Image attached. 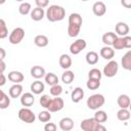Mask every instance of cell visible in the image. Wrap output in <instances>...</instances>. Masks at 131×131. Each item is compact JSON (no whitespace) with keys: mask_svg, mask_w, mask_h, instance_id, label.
<instances>
[{"mask_svg":"<svg viewBox=\"0 0 131 131\" xmlns=\"http://www.w3.org/2000/svg\"><path fill=\"white\" fill-rule=\"evenodd\" d=\"M80 30H81V27L80 26H77V25H70L68 26V35L71 37V38H74V37H77L80 33Z\"/></svg>","mask_w":131,"mask_h":131,"instance_id":"31","label":"cell"},{"mask_svg":"<svg viewBox=\"0 0 131 131\" xmlns=\"http://www.w3.org/2000/svg\"><path fill=\"white\" fill-rule=\"evenodd\" d=\"M35 3L37 5V7H39V8H44L49 4L48 0H36Z\"/></svg>","mask_w":131,"mask_h":131,"instance_id":"42","label":"cell"},{"mask_svg":"<svg viewBox=\"0 0 131 131\" xmlns=\"http://www.w3.org/2000/svg\"><path fill=\"white\" fill-rule=\"evenodd\" d=\"M98 124L99 123H97L93 118H89V119L83 120L80 124V127L82 131H95Z\"/></svg>","mask_w":131,"mask_h":131,"instance_id":"8","label":"cell"},{"mask_svg":"<svg viewBox=\"0 0 131 131\" xmlns=\"http://www.w3.org/2000/svg\"><path fill=\"white\" fill-rule=\"evenodd\" d=\"M5 69H6L5 62H4L3 60H0V74H3L4 71H5Z\"/></svg>","mask_w":131,"mask_h":131,"instance_id":"45","label":"cell"},{"mask_svg":"<svg viewBox=\"0 0 131 131\" xmlns=\"http://www.w3.org/2000/svg\"><path fill=\"white\" fill-rule=\"evenodd\" d=\"M61 93H62V87H61L59 84L54 85V86H51V88H50V94H51L52 96L57 97V96H59Z\"/></svg>","mask_w":131,"mask_h":131,"instance_id":"37","label":"cell"},{"mask_svg":"<svg viewBox=\"0 0 131 131\" xmlns=\"http://www.w3.org/2000/svg\"><path fill=\"white\" fill-rule=\"evenodd\" d=\"M5 56H6V51L2 47H0V60H3Z\"/></svg>","mask_w":131,"mask_h":131,"instance_id":"46","label":"cell"},{"mask_svg":"<svg viewBox=\"0 0 131 131\" xmlns=\"http://www.w3.org/2000/svg\"><path fill=\"white\" fill-rule=\"evenodd\" d=\"M59 128L62 131H71L74 128V121L72 118L64 117L59 121Z\"/></svg>","mask_w":131,"mask_h":131,"instance_id":"12","label":"cell"},{"mask_svg":"<svg viewBox=\"0 0 131 131\" xmlns=\"http://www.w3.org/2000/svg\"><path fill=\"white\" fill-rule=\"evenodd\" d=\"M117 118L118 120L124 122V121H127L130 119V112L128 108H120L118 112H117Z\"/></svg>","mask_w":131,"mask_h":131,"instance_id":"29","label":"cell"},{"mask_svg":"<svg viewBox=\"0 0 131 131\" xmlns=\"http://www.w3.org/2000/svg\"><path fill=\"white\" fill-rule=\"evenodd\" d=\"M25 79L23 73L18 72V71H11L8 73V80L14 84H19L20 82H23Z\"/></svg>","mask_w":131,"mask_h":131,"instance_id":"14","label":"cell"},{"mask_svg":"<svg viewBox=\"0 0 131 131\" xmlns=\"http://www.w3.org/2000/svg\"><path fill=\"white\" fill-rule=\"evenodd\" d=\"M9 104H10V98L8 97L7 94H5L4 97L0 101V108L1 110H5V108H7L9 106Z\"/></svg>","mask_w":131,"mask_h":131,"instance_id":"40","label":"cell"},{"mask_svg":"<svg viewBox=\"0 0 131 131\" xmlns=\"http://www.w3.org/2000/svg\"><path fill=\"white\" fill-rule=\"evenodd\" d=\"M23 94V86L20 84H13L9 88V96L11 98H17Z\"/></svg>","mask_w":131,"mask_h":131,"instance_id":"18","label":"cell"},{"mask_svg":"<svg viewBox=\"0 0 131 131\" xmlns=\"http://www.w3.org/2000/svg\"><path fill=\"white\" fill-rule=\"evenodd\" d=\"M100 86V80H95V79H88L86 82V87L89 90H96Z\"/></svg>","mask_w":131,"mask_h":131,"instance_id":"32","label":"cell"},{"mask_svg":"<svg viewBox=\"0 0 131 131\" xmlns=\"http://www.w3.org/2000/svg\"><path fill=\"white\" fill-rule=\"evenodd\" d=\"M85 58H86V62L88 64H90V66L96 64L98 61V53L95 51H89V52H87Z\"/></svg>","mask_w":131,"mask_h":131,"instance_id":"25","label":"cell"},{"mask_svg":"<svg viewBox=\"0 0 131 131\" xmlns=\"http://www.w3.org/2000/svg\"><path fill=\"white\" fill-rule=\"evenodd\" d=\"M117 103L121 108H128L130 106V97L127 94H121L117 99Z\"/></svg>","mask_w":131,"mask_h":131,"instance_id":"21","label":"cell"},{"mask_svg":"<svg viewBox=\"0 0 131 131\" xmlns=\"http://www.w3.org/2000/svg\"><path fill=\"white\" fill-rule=\"evenodd\" d=\"M121 3H122V5L126 6V8H129V7L131 6V0H128V1H126V0H123Z\"/></svg>","mask_w":131,"mask_h":131,"instance_id":"47","label":"cell"},{"mask_svg":"<svg viewBox=\"0 0 131 131\" xmlns=\"http://www.w3.org/2000/svg\"><path fill=\"white\" fill-rule=\"evenodd\" d=\"M58 62H59V66L63 69V70H68L71 68L72 66V58L70 57V55L68 54H61L59 56V59H58Z\"/></svg>","mask_w":131,"mask_h":131,"instance_id":"19","label":"cell"},{"mask_svg":"<svg viewBox=\"0 0 131 131\" xmlns=\"http://www.w3.org/2000/svg\"><path fill=\"white\" fill-rule=\"evenodd\" d=\"M64 16H66V10H64V8L62 6H59V5H50L47 8L46 17L51 23L62 20L64 18Z\"/></svg>","mask_w":131,"mask_h":131,"instance_id":"1","label":"cell"},{"mask_svg":"<svg viewBox=\"0 0 131 131\" xmlns=\"http://www.w3.org/2000/svg\"><path fill=\"white\" fill-rule=\"evenodd\" d=\"M63 105H64L63 99L61 97L57 96V97L51 98V100L47 106V110L49 113H56V112L61 111L63 108Z\"/></svg>","mask_w":131,"mask_h":131,"instance_id":"6","label":"cell"},{"mask_svg":"<svg viewBox=\"0 0 131 131\" xmlns=\"http://www.w3.org/2000/svg\"><path fill=\"white\" fill-rule=\"evenodd\" d=\"M48 42L49 40L45 35H37L34 39V43L38 47H46L48 45Z\"/></svg>","mask_w":131,"mask_h":131,"instance_id":"24","label":"cell"},{"mask_svg":"<svg viewBox=\"0 0 131 131\" xmlns=\"http://www.w3.org/2000/svg\"><path fill=\"white\" fill-rule=\"evenodd\" d=\"M8 36V29L6 27L5 20L0 18V39H5Z\"/></svg>","mask_w":131,"mask_h":131,"instance_id":"36","label":"cell"},{"mask_svg":"<svg viewBox=\"0 0 131 131\" xmlns=\"http://www.w3.org/2000/svg\"><path fill=\"white\" fill-rule=\"evenodd\" d=\"M6 83V77L4 74H0V86H4Z\"/></svg>","mask_w":131,"mask_h":131,"instance_id":"44","label":"cell"},{"mask_svg":"<svg viewBox=\"0 0 131 131\" xmlns=\"http://www.w3.org/2000/svg\"><path fill=\"white\" fill-rule=\"evenodd\" d=\"M104 101H105L104 96L102 94L96 93V94H93V95L88 97V99H87V106L90 110H98L99 107H101L104 104Z\"/></svg>","mask_w":131,"mask_h":131,"instance_id":"2","label":"cell"},{"mask_svg":"<svg viewBox=\"0 0 131 131\" xmlns=\"http://www.w3.org/2000/svg\"><path fill=\"white\" fill-rule=\"evenodd\" d=\"M115 30H116V33H115V34H118L120 37H125V36H128V33H129V26H128L126 23L119 21V23L116 25Z\"/></svg>","mask_w":131,"mask_h":131,"instance_id":"10","label":"cell"},{"mask_svg":"<svg viewBox=\"0 0 131 131\" xmlns=\"http://www.w3.org/2000/svg\"><path fill=\"white\" fill-rule=\"evenodd\" d=\"M121 63H122V67H123L124 70H126V71L131 70V50L127 51L124 54V56L122 57Z\"/></svg>","mask_w":131,"mask_h":131,"instance_id":"23","label":"cell"},{"mask_svg":"<svg viewBox=\"0 0 131 131\" xmlns=\"http://www.w3.org/2000/svg\"><path fill=\"white\" fill-rule=\"evenodd\" d=\"M18 11L21 15H27L31 12V4L29 2H23L18 6Z\"/></svg>","mask_w":131,"mask_h":131,"instance_id":"33","label":"cell"},{"mask_svg":"<svg viewBox=\"0 0 131 131\" xmlns=\"http://www.w3.org/2000/svg\"><path fill=\"white\" fill-rule=\"evenodd\" d=\"M45 89V85L43 82H41L40 80H36L35 82H33L31 84V91L34 94H41Z\"/></svg>","mask_w":131,"mask_h":131,"instance_id":"17","label":"cell"},{"mask_svg":"<svg viewBox=\"0 0 131 131\" xmlns=\"http://www.w3.org/2000/svg\"><path fill=\"white\" fill-rule=\"evenodd\" d=\"M102 77V73L98 69H91L88 72V79H95V80H100Z\"/></svg>","mask_w":131,"mask_h":131,"instance_id":"34","label":"cell"},{"mask_svg":"<svg viewBox=\"0 0 131 131\" xmlns=\"http://www.w3.org/2000/svg\"><path fill=\"white\" fill-rule=\"evenodd\" d=\"M92 11L97 16H102L106 12V6L102 1H97L92 6Z\"/></svg>","mask_w":131,"mask_h":131,"instance_id":"9","label":"cell"},{"mask_svg":"<svg viewBox=\"0 0 131 131\" xmlns=\"http://www.w3.org/2000/svg\"><path fill=\"white\" fill-rule=\"evenodd\" d=\"M84 97V90L81 87H76L71 93V98L72 101L75 103H78L82 98Z\"/></svg>","mask_w":131,"mask_h":131,"instance_id":"16","label":"cell"},{"mask_svg":"<svg viewBox=\"0 0 131 131\" xmlns=\"http://www.w3.org/2000/svg\"><path fill=\"white\" fill-rule=\"evenodd\" d=\"M24 38H25V30L23 28L18 27V28H15L12 30V32L10 33V35L8 37V40L11 44L16 45V44H19Z\"/></svg>","mask_w":131,"mask_h":131,"instance_id":"4","label":"cell"},{"mask_svg":"<svg viewBox=\"0 0 131 131\" xmlns=\"http://www.w3.org/2000/svg\"><path fill=\"white\" fill-rule=\"evenodd\" d=\"M57 126L54 123H46L44 126V131H56Z\"/></svg>","mask_w":131,"mask_h":131,"instance_id":"41","label":"cell"},{"mask_svg":"<svg viewBox=\"0 0 131 131\" xmlns=\"http://www.w3.org/2000/svg\"><path fill=\"white\" fill-rule=\"evenodd\" d=\"M44 15H45V12L43 8L36 7V8H33V10H31V18L35 21L41 20L44 17Z\"/></svg>","mask_w":131,"mask_h":131,"instance_id":"20","label":"cell"},{"mask_svg":"<svg viewBox=\"0 0 131 131\" xmlns=\"http://www.w3.org/2000/svg\"><path fill=\"white\" fill-rule=\"evenodd\" d=\"M124 40V47L125 48H130L131 47V37L130 36H125L123 37Z\"/></svg>","mask_w":131,"mask_h":131,"instance_id":"43","label":"cell"},{"mask_svg":"<svg viewBox=\"0 0 131 131\" xmlns=\"http://www.w3.org/2000/svg\"><path fill=\"white\" fill-rule=\"evenodd\" d=\"M4 95H5V93L3 92V90H0V101H1V99L4 97Z\"/></svg>","mask_w":131,"mask_h":131,"instance_id":"49","label":"cell"},{"mask_svg":"<svg viewBox=\"0 0 131 131\" xmlns=\"http://www.w3.org/2000/svg\"><path fill=\"white\" fill-rule=\"evenodd\" d=\"M34 102H35V97L33 93L26 92L20 95V103L23 106H31L34 104Z\"/></svg>","mask_w":131,"mask_h":131,"instance_id":"11","label":"cell"},{"mask_svg":"<svg viewBox=\"0 0 131 131\" xmlns=\"http://www.w3.org/2000/svg\"><path fill=\"white\" fill-rule=\"evenodd\" d=\"M75 79V74L72 72V71H69L67 70L66 72L62 73L61 75V81L64 83V84H71Z\"/></svg>","mask_w":131,"mask_h":131,"instance_id":"28","label":"cell"},{"mask_svg":"<svg viewBox=\"0 0 131 131\" xmlns=\"http://www.w3.org/2000/svg\"><path fill=\"white\" fill-rule=\"evenodd\" d=\"M82 23H83V19L79 13H71L70 14V16H69L70 25H77V26L82 27Z\"/></svg>","mask_w":131,"mask_h":131,"instance_id":"26","label":"cell"},{"mask_svg":"<svg viewBox=\"0 0 131 131\" xmlns=\"http://www.w3.org/2000/svg\"><path fill=\"white\" fill-rule=\"evenodd\" d=\"M18 119L25 123H28V124H31V123H34L35 120H36V116L35 114L28 107H23L18 111Z\"/></svg>","mask_w":131,"mask_h":131,"instance_id":"3","label":"cell"},{"mask_svg":"<svg viewBox=\"0 0 131 131\" xmlns=\"http://www.w3.org/2000/svg\"><path fill=\"white\" fill-rule=\"evenodd\" d=\"M117 37H118V36H117L114 32L104 33V34L102 35V42H103V44H105L106 46H111V45H113V43H114V41L116 40Z\"/></svg>","mask_w":131,"mask_h":131,"instance_id":"22","label":"cell"},{"mask_svg":"<svg viewBox=\"0 0 131 131\" xmlns=\"http://www.w3.org/2000/svg\"><path fill=\"white\" fill-rule=\"evenodd\" d=\"M51 119V115L48 111H42L38 114V120L42 123H47Z\"/></svg>","mask_w":131,"mask_h":131,"instance_id":"35","label":"cell"},{"mask_svg":"<svg viewBox=\"0 0 131 131\" xmlns=\"http://www.w3.org/2000/svg\"><path fill=\"white\" fill-rule=\"evenodd\" d=\"M30 73H31V76H32L33 78L37 79V80L42 79V78L45 77V75H46L45 69H44L43 67H41V66H34V67L31 69Z\"/></svg>","mask_w":131,"mask_h":131,"instance_id":"13","label":"cell"},{"mask_svg":"<svg viewBox=\"0 0 131 131\" xmlns=\"http://www.w3.org/2000/svg\"><path fill=\"white\" fill-rule=\"evenodd\" d=\"M86 45H87V43H86V41L84 39H78V40L74 41L71 44V46H70V52L72 54H74V55H77L82 50H84L86 48Z\"/></svg>","mask_w":131,"mask_h":131,"instance_id":"7","label":"cell"},{"mask_svg":"<svg viewBox=\"0 0 131 131\" xmlns=\"http://www.w3.org/2000/svg\"><path fill=\"white\" fill-rule=\"evenodd\" d=\"M118 70H119V64L116 60H110L106 66L103 68V75L105 77H108V78H113L117 75L118 73Z\"/></svg>","mask_w":131,"mask_h":131,"instance_id":"5","label":"cell"},{"mask_svg":"<svg viewBox=\"0 0 131 131\" xmlns=\"http://www.w3.org/2000/svg\"><path fill=\"white\" fill-rule=\"evenodd\" d=\"M112 46H113L115 49H117V50H121V49L125 48V47H124V40H123V37H117Z\"/></svg>","mask_w":131,"mask_h":131,"instance_id":"38","label":"cell"},{"mask_svg":"<svg viewBox=\"0 0 131 131\" xmlns=\"http://www.w3.org/2000/svg\"><path fill=\"white\" fill-rule=\"evenodd\" d=\"M93 119H94L97 123L101 124V123H104V122L107 120V115H106V113H105L104 111L99 110V111H96V112H95Z\"/></svg>","mask_w":131,"mask_h":131,"instance_id":"30","label":"cell"},{"mask_svg":"<svg viewBox=\"0 0 131 131\" xmlns=\"http://www.w3.org/2000/svg\"><path fill=\"white\" fill-rule=\"evenodd\" d=\"M95 131H106V128H105L102 124H98V126L96 127Z\"/></svg>","mask_w":131,"mask_h":131,"instance_id":"48","label":"cell"},{"mask_svg":"<svg viewBox=\"0 0 131 131\" xmlns=\"http://www.w3.org/2000/svg\"><path fill=\"white\" fill-rule=\"evenodd\" d=\"M99 54H100V56L102 58L107 59V60H112V58L115 55V50L111 46H104V47H102L100 49Z\"/></svg>","mask_w":131,"mask_h":131,"instance_id":"15","label":"cell"},{"mask_svg":"<svg viewBox=\"0 0 131 131\" xmlns=\"http://www.w3.org/2000/svg\"><path fill=\"white\" fill-rule=\"evenodd\" d=\"M50 100H51V97H50L49 95H47V94H44V95H42V96L40 97L39 102H40V104H41V106H42V107L47 108V106H48V104H49Z\"/></svg>","mask_w":131,"mask_h":131,"instance_id":"39","label":"cell"},{"mask_svg":"<svg viewBox=\"0 0 131 131\" xmlns=\"http://www.w3.org/2000/svg\"><path fill=\"white\" fill-rule=\"evenodd\" d=\"M44 79H45V82L49 86H54V85L58 84V77L55 74H53V73H47L45 75Z\"/></svg>","mask_w":131,"mask_h":131,"instance_id":"27","label":"cell"}]
</instances>
